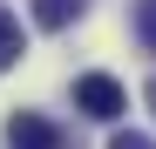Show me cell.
Instances as JSON below:
<instances>
[{
	"instance_id": "1",
	"label": "cell",
	"mask_w": 156,
	"mask_h": 149,
	"mask_svg": "<svg viewBox=\"0 0 156 149\" xmlns=\"http://www.w3.org/2000/svg\"><path fill=\"white\" fill-rule=\"evenodd\" d=\"M75 109L95 115V122H115V115L129 109V95H122L115 74H82V81H75Z\"/></svg>"
},
{
	"instance_id": "2",
	"label": "cell",
	"mask_w": 156,
	"mask_h": 149,
	"mask_svg": "<svg viewBox=\"0 0 156 149\" xmlns=\"http://www.w3.org/2000/svg\"><path fill=\"white\" fill-rule=\"evenodd\" d=\"M7 149H68V136L48 115H14L7 122Z\"/></svg>"
},
{
	"instance_id": "3",
	"label": "cell",
	"mask_w": 156,
	"mask_h": 149,
	"mask_svg": "<svg viewBox=\"0 0 156 149\" xmlns=\"http://www.w3.org/2000/svg\"><path fill=\"white\" fill-rule=\"evenodd\" d=\"M82 7L88 0H34V20L55 34V27H68V20H82Z\"/></svg>"
},
{
	"instance_id": "4",
	"label": "cell",
	"mask_w": 156,
	"mask_h": 149,
	"mask_svg": "<svg viewBox=\"0 0 156 149\" xmlns=\"http://www.w3.org/2000/svg\"><path fill=\"white\" fill-rule=\"evenodd\" d=\"M20 54H27V41H20V20H14L7 7H0V74H7Z\"/></svg>"
},
{
	"instance_id": "5",
	"label": "cell",
	"mask_w": 156,
	"mask_h": 149,
	"mask_svg": "<svg viewBox=\"0 0 156 149\" xmlns=\"http://www.w3.org/2000/svg\"><path fill=\"white\" fill-rule=\"evenodd\" d=\"M136 41L156 47V0H136Z\"/></svg>"
},
{
	"instance_id": "6",
	"label": "cell",
	"mask_w": 156,
	"mask_h": 149,
	"mask_svg": "<svg viewBox=\"0 0 156 149\" xmlns=\"http://www.w3.org/2000/svg\"><path fill=\"white\" fill-rule=\"evenodd\" d=\"M109 149H156V142H149V136H136V129H115V136H109Z\"/></svg>"
},
{
	"instance_id": "7",
	"label": "cell",
	"mask_w": 156,
	"mask_h": 149,
	"mask_svg": "<svg viewBox=\"0 0 156 149\" xmlns=\"http://www.w3.org/2000/svg\"><path fill=\"white\" fill-rule=\"evenodd\" d=\"M143 102H149V109H156V81H149V95H143Z\"/></svg>"
}]
</instances>
